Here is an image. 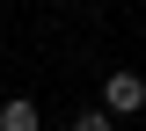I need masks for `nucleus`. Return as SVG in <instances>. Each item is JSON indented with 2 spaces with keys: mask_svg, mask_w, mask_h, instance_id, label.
I'll return each mask as SVG.
<instances>
[{
  "mask_svg": "<svg viewBox=\"0 0 146 131\" xmlns=\"http://www.w3.org/2000/svg\"><path fill=\"white\" fill-rule=\"evenodd\" d=\"M0 131H44V109H36L29 95H7L0 102Z\"/></svg>",
  "mask_w": 146,
  "mask_h": 131,
  "instance_id": "obj_2",
  "label": "nucleus"
},
{
  "mask_svg": "<svg viewBox=\"0 0 146 131\" xmlns=\"http://www.w3.org/2000/svg\"><path fill=\"white\" fill-rule=\"evenodd\" d=\"M102 109H110V117H139V109H146V80H139V73H110V80H102Z\"/></svg>",
  "mask_w": 146,
  "mask_h": 131,
  "instance_id": "obj_1",
  "label": "nucleus"
},
{
  "mask_svg": "<svg viewBox=\"0 0 146 131\" xmlns=\"http://www.w3.org/2000/svg\"><path fill=\"white\" fill-rule=\"evenodd\" d=\"M73 131H117V117H110V109H80V117H73Z\"/></svg>",
  "mask_w": 146,
  "mask_h": 131,
  "instance_id": "obj_3",
  "label": "nucleus"
}]
</instances>
